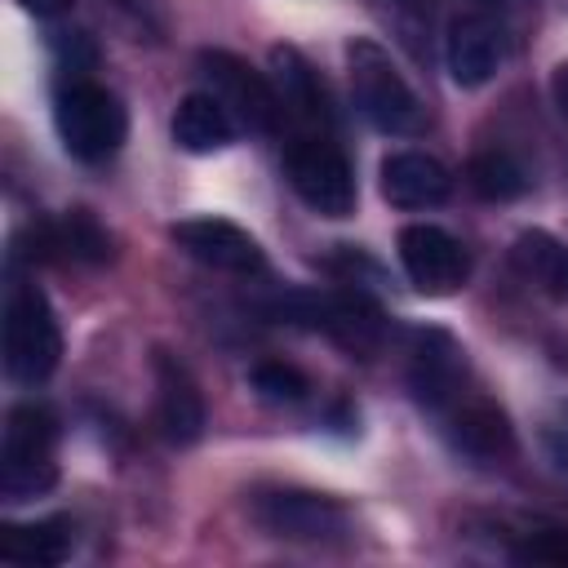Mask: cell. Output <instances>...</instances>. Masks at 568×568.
Listing matches in <instances>:
<instances>
[{
  "label": "cell",
  "instance_id": "obj_3",
  "mask_svg": "<svg viewBox=\"0 0 568 568\" xmlns=\"http://www.w3.org/2000/svg\"><path fill=\"white\" fill-rule=\"evenodd\" d=\"M53 124H58V138H62L67 155H75L84 164L111 160L124 146V133H129V115H124L120 98L111 89L84 80V75L58 89Z\"/></svg>",
  "mask_w": 568,
  "mask_h": 568
},
{
  "label": "cell",
  "instance_id": "obj_7",
  "mask_svg": "<svg viewBox=\"0 0 568 568\" xmlns=\"http://www.w3.org/2000/svg\"><path fill=\"white\" fill-rule=\"evenodd\" d=\"M200 75L209 84V93L231 111L235 124L253 129V133H275L284 111H280V98H275V84L271 75L253 71L244 58L226 53V49H204L200 53Z\"/></svg>",
  "mask_w": 568,
  "mask_h": 568
},
{
  "label": "cell",
  "instance_id": "obj_10",
  "mask_svg": "<svg viewBox=\"0 0 568 568\" xmlns=\"http://www.w3.org/2000/svg\"><path fill=\"white\" fill-rule=\"evenodd\" d=\"M169 240H173L186 257H195V262H204V266H213V271L257 275V271L266 266L257 240H253L244 226L226 222V217H186V222H173V226H169Z\"/></svg>",
  "mask_w": 568,
  "mask_h": 568
},
{
  "label": "cell",
  "instance_id": "obj_12",
  "mask_svg": "<svg viewBox=\"0 0 568 568\" xmlns=\"http://www.w3.org/2000/svg\"><path fill=\"white\" fill-rule=\"evenodd\" d=\"M444 62L453 84L462 89H479L497 75L501 67V27L488 13H462L448 22V40H444Z\"/></svg>",
  "mask_w": 568,
  "mask_h": 568
},
{
  "label": "cell",
  "instance_id": "obj_23",
  "mask_svg": "<svg viewBox=\"0 0 568 568\" xmlns=\"http://www.w3.org/2000/svg\"><path fill=\"white\" fill-rule=\"evenodd\" d=\"M519 559H541V564H568V532L564 528H532L519 546Z\"/></svg>",
  "mask_w": 568,
  "mask_h": 568
},
{
  "label": "cell",
  "instance_id": "obj_4",
  "mask_svg": "<svg viewBox=\"0 0 568 568\" xmlns=\"http://www.w3.org/2000/svg\"><path fill=\"white\" fill-rule=\"evenodd\" d=\"M62 359V328L53 320L49 297L18 280L4 297V373L22 386L44 382Z\"/></svg>",
  "mask_w": 568,
  "mask_h": 568
},
{
  "label": "cell",
  "instance_id": "obj_17",
  "mask_svg": "<svg viewBox=\"0 0 568 568\" xmlns=\"http://www.w3.org/2000/svg\"><path fill=\"white\" fill-rule=\"evenodd\" d=\"M75 524L67 515H49L36 524H4L0 528V559L27 564V568H53L71 555Z\"/></svg>",
  "mask_w": 568,
  "mask_h": 568
},
{
  "label": "cell",
  "instance_id": "obj_22",
  "mask_svg": "<svg viewBox=\"0 0 568 568\" xmlns=\"http://www.w3.org/2000/svg\"><path fill=\"white\" fill-rule=\"evenodd\" d=\"M248 386H253L262 399H271V404H297V399H306V390H311V382H306L293 364H280V359L253 364V368H248Z\"/></svg>",
  "mask_w": 568,
  "mask_h": 568
},
{
  "label": "cell",
  "instance_id": "obj_8",
  "mask_svg": "<svg viewBox=\"0 0 568 568\" xmlns=\"http://www.w3.org/2000/svg\"><path fill=\"white\" fill-rule=\"evenodd\" d=\"M253 524L284 541H333L351 532V515L342 501L306 488H271L253 497Z\"/></svg>",
  "mask_w": 568,
  "mask_h": 568
},
{
  "label": "cell",
  "instance_id": "obj_5",
  "mask_svg": "<svg viewBox=\"0 0 568 568\" xmlns=\"http://www.w3.org/2000/svg\"><path fill=\"white\" fill-rule=\"evenodd\" d=\"M284 173H288L293 191L302 195V204L315 209L320 217H351L355 213V173L328 133H306V138L288 142Z\"/></svg>",
  "mask_w": 568,
  "mask_h": 568
},
{
  "label": "cell",
  "instance_id": "obj_2",
  "mask_svg": "<svg viewBox=\"0 0 568 568\" xmlns=\"http://www.w3.org/2000/svg\"><path fill=\"white\" fill-rule=\"evenodd\" d=\"M58 426L53 413L40 404H18L4 417V439H0V497L4 501H27L53 488L58 479Z\"/></svg>",
  "mask_w": 568,
  "mask_h": 568
},
{
  "label": "cell",
  "instance_id": "obj_19",
  "mask_svg": "<svg viewBox=\"0 0 568 568\" xmlns=\"http://www.w3.org/2000/svg\"><path fill=\"white\" fill-rule=\"evenodd\" d=\"M510 262L550 302H568V244L564 240H555L550 231H524L510 244Z\"/></svg>",
  "mask_w": 568,
  "mask_h": 568
},
{
  "label": "cell",
  "instance_id": "obj_14",
  "mask_svg": "<svg viewBox=\"0 0 568 568\" xmlns=\"http://www.w3.org/2000/svg\"><path fill=\"white\" fill-rule=\"evenodd\" d=\"M271 84H275L280 111L288 120H297L311 133H328V124H333L328 98H324V89H320V80L311 71V62L297 49H288V44L271 49Z\"/></svg>",
  "mask_w": 568,
  "mask_h": 568
},
{
  "label": "cell",
  "instance_id": "obj_18",
  "mask_svg": "<svg viewBox=\"0 0 568 568\" xmlns=\"http://www.w3.org/2000/svg\"><path fill=\"white\" fill-rule=\"evenodd\" d=\"M231 138H235V120H231V111L209 89L186 93L178 102V111H173V142L182 151L209 155V151H222Z\"/></svg>",
  "mask_w": 568,
  "mask_h": 568
},
{
  "label": "cell",
  "instance_id": "obj_9",
  "mask_svg": "<svg viewBox=\"0 0 568 568\" xmlns=\"http://www.w3.org/2000/svg\"><path fill=\"white\" fill-rule=\"evenodd\" d=\"M399 262L413 288L426 297L457 293L470 275V253L462 248V240H453L444 226H430V222H413L399 231Z\"/></svg>",
  "mask_w": 568,
  "mask_h": 568
},
{
  "label": "cell",
  "instance_id": "obj_24",
  "mask_svg": "<svg viewBox=\"0 0 568 568\" xmlns=\"http://www.w3.org/2000/svg\"><path fill=\"white\" fill-rule=\"evenodd\" d=\"M550 93H555V106H559V115L568 120V62H559V67L550 71Z\"/></svg>",
  "mask_w": 568,
  "mask_h": 568
},
{
  "label": "cell",
  "instance_id": "obj_1",
  "mask_svg": "<svg viewBox=\"0 0 568 568\" xmlns=\"http://www.w3.org/2000/svg\"><path fill=\"white\" fill-rule=\"evenodd\" d=\"M346 62H351L355 102H359V111L373 129L395 133V138H408V133L426 129L422 98L413 93V84L404 80V71L395 67V58L377 40H355L346 49Z\"/></svg>",
  "mask_w": 568,
  "mask_h": 568
},
{
  "label": "cell",
  "instance_id": "obj_21",
  "mask_svg": "<svg viewBox=\"0 0 568 568\" xmlns=\"http://www.w3.org/2000/svg\"><path fill=\"white\" fill-rule=\"evenodd\" d=\"M53 231V253L75 257V262H106L111 257V235L102 231V222L89 209H67L58 222H49Z\"/></svg>",
  "mask_w": 568,
  "mask_h": 568
},
{
  "label": "cell",
  "instance_id": "obj_6",
  "mask_svg": "<svg viewBox=\"0 0 568 568\" xmlns=\"http://www.w3.org/2000/svg\"><path fill=\"white\" fill-rule=\"evenodd\" d=\"M275 311L284 320H293V324L328 333L337 346H346L355 355H368V351L382 346V311L364 293H351V288H337V293H288V297L275 302Z\"/></svg>",
  "mask_w": 568,
  "mask_h": 568
},
{
  "label": "cell",
  "instance_id": "obj_11",
  "mask_svg": "<svg viewBox=\"0 0 568 568\" xmlns=\"http://www.w3.org/2000/svg\"><path fill=\"white\" fill-rule=\"evenodd\" d=\"M151 368H155V422H160V435L169 444H178V448L195 444L204 435V417H209L195 377L169 351H155Z\"/></svg>",
  "mask_w": 568,
  "mask_h": 568
},
{
  "label": "cell",
  "instance_id": "obj_13",
  "mask_svg": "<svg viewBox=\"0 0 568 568\" xmlns=\"http://www.w3.org/2000/svg\"><path fill=\"white\" fill-rule=\"evenodd\" d=\"M448 439L466 453V457H475V462H506V457H515V426H510V417L493 404V399H484V395H470V399H453L448 404Z\"/></svg>",
  "mask_w": 568,
  "mask_h": 568
},
{
  "label": "cell",
  "instance_id": "obj_25",
  "mask_svg": "<svg viewBox=\"0 0 568 568\" xmlns=\"http://www.w3.org/2000/svg\"><path fill=\"white\" fill-rule=\"evenodd\" d=\"M27 13H36V18H53V13H62V9H71V0H18Z\"/></svg>",
  "mask_w": 568,
  "mask_h": 568
},
{
  "label": "cell",
  "instance_id": "obj_20",
  "mask_svg": "<svg viewBox=\"0 0 568 568\" xmlns=\"http://www.w3.org/2000/svg\"><path fill=\"white\" fill-rule=\"evenodd\" d=\"M466 182H470V191H475L479 200H493V204L515 200V195L528 191V173H524V164H519L510 151H501V146L479 151V155L470 160V169H466Z\"/></svg>",
  "mask_w": 568,
  "mask_h": 568
},
{
  "label": "cell",
  "instance_id": "obj_15",
  "mask_svg": "<svg viewBox=\"0 0 568 568\" xmlns=\"http://www.w3.org/2000/svg\"><path fill=\"white\" fill-rule=\"evenodd\" d=\"M453 191V173L426 151H395L382 160V195L395 209H435Z\"/></svg>",
  "mask_w": 568,
  "mask_h": 568
},
{
  "label": "cell",
  "instance_id": "obj_16",
  "mask_svg": "<svg viewBox=\"0 0 568 568\" xmlns=\"http://www.w3.org/2000/svg\"><path fill=\"white\" fill-rule=\"evenodd\" d=\"M462 351L448 333H417L413 337V390L426 408H448L462 390Z\"/></svg>",
  "mask_w": 568,
  "mask_h": 568
}]
</instances>
